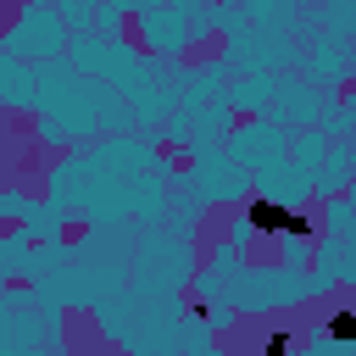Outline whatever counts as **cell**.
I'll list each match as a JSON object with an SVG mask.
<instances>
[{
  "instance_id": "cell-1",
  "label": "cell",
  "mask_w": 356,
  "mask_h": 356,
  "mask_svg": "<svg viewBox=\"0 0 356 356\" xmlns=\"http://www.w3.org/2000/svg\"><path fill=\"white\" fill-rule=\"evenodd\" d=\"M250 222H256V228H267V234H306V222H300L295 211L267 206V200H256V206H250Z\"/></svg>"
},
{
  "instance_id": "cell-2",
  "label": "cell",
  "mask_w": 356,
  "mask_h": 356,
  "mask_svg": "<svg viewBox=\"0 0 356 356\" xmlns=\"http://www.w3.org/2000/svg\"><path fill=\"white\" fill-rule=\"evenodd\" d=\"M328 339L334 345H356V306H345V312L328 317Z\"/></svg>"
}]
</instances>
